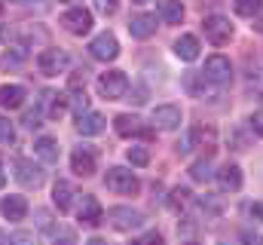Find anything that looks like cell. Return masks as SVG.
Returning <instances> with one entry per match:
<instances>
[{
    "instance_id": "6da1fadb",
    "label": "cell",
    "mask_w": 263,
    "mask_h": 245,
    "mask_svg": "<svg viewBox=\"0 0 263 245\" xmlns=\"http://www.w3.org/2000/svg\"><path fill=\"white\" fill-rule=\"evenodd\" d=\"M98 92L107 98V101H120L126 92H129V77L123 71H107L98 77Z\"/></svg>"
},
{
    "instance_id": "7a4b0ae2",
    "label": "cell",
    "mask_w": 263,
    "mask_h": 245,
    "mask_svg": "<svg viewBox=\"0 0 263 245\" xmlns=\"http://www.w3.org/2000/svg\"><path fill=\"white\" fill-rule=\"evenodd\" d=\"M202 31H205V37H208L214 46H227V43L233 40V25H230V19H223V15H208V19L202 22Z\"/></svg>"
},
{
    "instance_id": "3957f363",
    "label": "cell",
    "mask_w": 263,
    "mask_h": 245,
    "mask_svg": "<svg viewBox=\"0 0 263 245\" xmlns=\"http://www.w3.org/2000/svg\"><path fill=\"white\" fill-rule=\"evenodd\" d=\"M202 77H205L208 83H214V86H230V80H233V64H230V59H223V56H211V59H205Z\"/></svg>"
},
{
    "instance_id": "277c9868",
    "label": "cell",
    "mask_w": 263,
    "mask_h": 245,
    "mask_svg": "<svg viewBox=\"0 0 263 245\" xmlns=\"http://www.w3.org/2000/svg\"><path fill=\"white\" fill-rule=\"evenodd\" d=\"M70 169H73V175H80V178L95 175V169H98V156H95V150H92L89 144L73 147V153H70Z\"/></svg>"
},
{
    "instance_id": "5b68a950",
    "label": "cell",
    "mask_w": 263,
    "mask_h": 245,
    "mask_svg": "<svg viewBox=\"0 0 263 245\" xmlns=\"http://www.w3.org/2000/svg\"><path fill=\"white\" fill-rule=\"evenodd\" d=\"M104 184H107V190H114V193H138V178L132 175L129 169H123V166H114V169H107V175H104Z\"/></svg>"
},
{
    "instance_id": "8992f818",
    "label": "cell",
    "mask_w": 263,
    "mask_h": 245,
    "mask_svg": "<svg viewBox=\"0 0 263 245\" xmlns=\"http://www.w3.org/2000/svg\"><path fill=\"white\" fill-rule=\"evenodd\" d=\"M62 25H65L70 34L83 37V34H89V31H92V12H89V9H83V6H73V9H67L65 15H62Z\"/></svg>"
},
{
    "instance_id": "52a82bcc",
    "label": "cell",
    "mask_w": 263,
    "mask_h": 245,
    "mask_svg": "<svg viewBox=\"0 0 263 245\" xmlns=\"http://www.w3.org/2000/svg\"><path fill=\"white\" fill-rule=\"evenodd\" d=\"M107 221H110L117 230H138V227H144V215L135 212V208H126V205L110 208V212H107Z\"/></svg>"
},
{
    "instance_id": "ba28073f",
    "label": "cell",
    "mask_w": 263,
    "mask_h": 245,
    "mask_svg": "<svg viewBox=\"0 0 263 245\" xmlns=\"http://www.w3.org/2000/svg\"><path fill=\"white\" fill-rule=\"evenodd\" d=\"M89 52H92V59L98 61H114L117 56H120V43H117V37L114 34H98L92 43H89Z\"/></svg>"
},
{
    "instance_id": "9c48e42d",
    "label": "cell",
    "mask_w": 263,
    "mask_h": 245,
    "mask_svg": "<svg viewBox=\"0 0 263 245\" xmlns=\"http://www.w3.org/2000/svg\"><path fill=\"white\" fill-rule=\"evenodd\" d=\"M114 129H117V135H123V138H135V135L153 138V129L144 126V122L138 120V117H132V114H120V117L114 120Z\"/></svg>"
},
{
    "instance_id": "30bf717a",
    "label": "cell",
    "mask_w": 263,
    "mask_h": 245,
    "mask_svg": "<svg viewBox=\"0 0 263 245\" xmlns=\"http://www.w3.org/2000/svg\"><path fill=\"white\" fill-rule=\"evenodd\" d=\"M37 67H40V74L55 77V74H62L67 67V56L62 49H43V52L37 56Z\"/></svg>"
},
{
    "instance_id": "8fae6325",
    "label": "cell",
    "mask_w": 263,
    "mask_h": 245,
    "mask_svg": "<svg viewBox=\"0 0 263 245\" xmlns=\"http://www.w3.org/2000/svg\"><path fill=\"white\" fill-rule=\"evenodd\" d=\"M15 178L25 187H40L43 184V169L31 160H15Z\"/></svg>"
},
{
    "instance_id": "7c38bea8",
    "label": "cell",
    "mask_w": 263,
    "mask_h": 245,
    "mask_svg": "<svg viewBox=\"0 0 263 245\" xmlns=\"http://www.w3.org/2000/svg\"><path fill=\"white\" fill-rule=\"evenodd\" d=\"M153 126H156V129H165V132L178 129V126H181V108H175V104H159V108H153Z\"/></svg>"
},
{
    "instance_id": "4fadbf2b",
    "label": "cell",
    "mask_w": 263,
    "mask_h": 245,
    "mask_svg": "<svg viewBox=\"0 0 263 245\" xmlns=\"http://www.w3.org/2000/svg\"><path fill=\"white\" fill-rule=\"evenodd\" d=\"M40 108H43V114H46L49 120H62L65 111H67V98L65 95H59V92H43Z\"/></svg>"
},
{
    "instance_id": "5bb4252c",
    "label": "cell",
    "mask_w": 263,
    "mask_h": 245,
    "mask_svg": "<svg viewBox=\"0 0 263 245\" xmlns=\"http://www.w3.org/2000/svg\"><path fill=\"white\" fill-rule=\"evenodd\" d=\"M0 212H3L6 221H25V215H28V199H25V196H3Z\"/></svg>"
},
{
    "instance_id": "9a60e30c",
    "label": "cell",
    "mask_w": 263,
    "mask_h": 245,
    "mask_svg": "<svg viewBox=\"0 0 263 245\" xmlns=\"http://www.w3.org/2000/svg\"><path fill=\"white\" fill-rule=\"evenodd\" d=\"M77 218H80L83 224H89V227H95V224H101V205H98V199L86 193V196L80 199V208H77Z\"/></svg>"
},
{
    "instance_id": "2e32d148",
    "label": "cell",
    "mask_w": 263,
    "mask_h": 245,
    "mask_svg": "<svg viewBox=\"0 0 263 245\" xmlns=\"http://www.w3.org/2000/svg\"><path fill=\"white\" fill-rule=\"evenodd\" d=\"M25 98H28L25 86H15V83H9V86H0V108H9V111H15V108H22V104H25Z\"/></svg>"
},
{
    "instance_id": "e0dca14e",
    "label": "cell",
    "mask_w": 263,
    "mask_h": 245,
    "mask_svg": "<svg viewBox=\"0 0 263 245\" xmlns=\"http://www.w3.org/2000/svg\"><path fill=\"white\" fill-rule=\"evenodd\" d=\"M156 12H159V19L168 22V25H181V19H184L181 0H156Z\"/></svg>"
},
{
    "instance_id": "ac0fdd59",
    "label": "cell",
    "mask_w": 263,
    "mask_h": 245,
    "mask_svg": "<svg viewBox=\"0 0 263 245\" xmlns=\"http://www.w3.org/2000/svg\"><path fill=\"white\" fill-rule=\"evenodd\" d=\"M77 132H83V135H98V132H104V117L95 114V111L80 114V117H77Z\"/></svg>"
},
{
    "instance_id": "d6986e66",
    "label": "cell",
    "mask_w": 263,
    "mask_h": 245,
    "mask_svg": "<svg viewBox=\"0 0 263 245\" xmlns=\"http://www.w3.org/2000/svg\"><path fill=\"white\" fill-rule=\"evenodd\" d=\"M153 31H156V19H153V15H132V22H129V34L132 37L147 40Z\"/></svg>"
},
{
    "instance_id": "ffe728a7",
    "label": "cell",
    "mask_w": 263,
    "mask_h": 245,
    "mask_svg": "<svg viewBox=\"0 0 263 245\" xmlns=\"http://www.w3.org/2000/svg\"><path fill=\"white\" fill-rule=\"evenodd\" d=\"M175 56L181 61H196L199 59V40L193 34H184V37L175 43Z\"/></svg>"
},
{
    "instance_id": "44dd1931",
    "label": "cell",
    "mask_w": 263,
    "mask_h": 245,
    "mask_svg": "<svg viewBox=\"0 0 263 245\" xmlns=\"http://www.w3.org/2000/svg\"><path fill=\"white\" fill-rule=\"evenodd\" d=\"M187 141H190V147H214V141H217V132H214L211 126H193Z\"/></svg>"
},
{
    "instance_id": "7402d4cb",
    "label": "cell",
    "mask_w": 263,
    "mask_h": 245,
    "mask_svg": "<svg viewBox=\"0 0 263 245\" xmlns=\"http://www.w3.org/2000/svg\"><path fill=\"white\" fill-rule=\"evenodd\" d=\"M217 181H220L223 190H233V193H236V190H242V169L230 163V166H223V169L217 172Z\"/></svg>"
},
{
    "instance_id": "603a6c76",
    "label": "cell",
    "mask_w": 263,
    "mask_h": 245,
    "mask_svg": "<svg viewBox=\"0 0 263 245\" xmlns=\"http://www.w3.org/2000/svg\"><path fill=\"white\" fill-rule=\"evenodd\" d=\"M34 150H37V156L40 160H46V163H59V144L52 141V138H37V144H34Z\"/></svg>"
},
{
    "instance_id": "cb8c5ba5",
    "label": "cell",
    "mask_w": 263,
    "mask_h": 245,
    "mask_svg": "<svg viewBox=\"0 0 263 245\" xmlns=\"http://www.w3.org/2000/svg\"><path fill=\"white\" fill-rule=\"evenodd\" d=\"M52 199H55L59 212H67V208L73 205V187H70L67 181H59L55 184V190H52Z\"/></svg>"
},
{
    "instance_id": "d4e9b609",
    "label": "cell",
    "mask_w": 263,
    "mask_h": 245,
    "mask_svg": "<svg viewBox=\"0 0 263 245\" xmlns=\"http://www.w3.org/2000/svg\"><path fill=\"white\" fill-rule=\"evenodd\" d=\"M190 199H193V193H190L187 187H178V190H172V196H168V208H172L175 215H181V212L190 205Z\"/></svg>"
},
{
    "instance_id": "484cf974",
    "label": "cell",
    "mask_w": 263,
    "mask_h": 245,
    "mask_svg": "<svg viewBox=\"0 0 263 245\" xmlns=\"http://www.w3.org/2000/svg\"><path fill=\"white\" fill-rule=\"evenodd\" d=\"M233 9H236V15H242V19H254L263 9V0H233Z\"/></svg>"
},
{
    "instance_id": "4316f807",
    "label": "cell",
    "mask_w": 263,
    "mask_h": 245,
    "mask_svg": "<svg viewBox=\"0 0 263 245\" xmlns=\"http://www.w3.org/2000/svg\"><path fill=\"white\" fill-rule=\"evenodd\" d=\"M190 178H193V181H199V184L211 181V178H214L211 163H208V160H199V163H193V166H190Z\"/></svg>"
},
{
    "instance_id": "83f0119b",
    "label": "cell",
    "mask_w": 263,
    "mask_h": 245,
    "mask_svg": "<svg viewBox=\"0 0 263 245\" xmlns=\"http://www.w3.org/2000/svg\"><path fill=\"white\" fill-rule=\"evenodd\" d=\"M126 156H129L132 166H147V163H150V150H147V147H129Z\"/></svg>"
},
{
    "instance_id": "f1b7e54d",
    "label": "cell",
    "mask_w": 263,
    "mask_h": 245,
    "mask_svg": "<svg viewBox=\"0 0 263 245\" xmlns=\"http://www.w3.org/2000/svg\"><path fill=\"white\" fill-rule=\"evenodd\" d=\"M15 141V129L6 117H0V144H12Z\"/></svg>"
},
{
    "instance_id": "f546056e",
    "label": "cell",
    "mask_w": 263,
    "mask_h": 245,
    "mask_svg": "<svg viewBox=\"0 0 263 245\" xmlns=\"http://www.w3.org/2000/svg\"><path fill=\"white\" fill-rule=\"evenodd\" d=\"M67 86H70V92H83L86 89V71H73L70 80H67Z\"/></svg>"
},
{
    "instance_id": "4dcf8cb0",
    "label": "cell",
    "mask_w": 263,
    "mask_h": 245,
    "mask_svg": "<svg viewBox=\"0 0 263 245\" xmlns=\"http://www.w3.org/2000/svg\"><path fill=\"white\" fill-rule=\"evenodd\" d=\"M22 61H25V52H22V49H15V52H6V56H3V61H0V64H3L6 71H9V67H18Z\"/></svg>"
},
{
    "instance_id": "1f68e13d",
    "label": "cell",
    "mask_w": 263,
    "mask_h": 245,
    "mask_svg": "<svg viewBox=\"0 0 263 245\" xmlns=\"http://www.w3.org/2000/svg\"><path fill=\"white\" fill-rule=\"evenodd\" d=\"M95 6H98V12H104V15H114L117 6H120V0H95Z\"/></svg>"
},
{
    "instance_id": "d6a6232c",
    "label": "cell",
    "mask_w": 263,
    "mask_h": 245,
    "mask_svg": "<svg viewBox=\"0 0 263 245\" xmlns=\"http://www.w3.org/2000/svg\"><path fill=\"white\" fill-rule=\"evenodd\" d=\"M245 215H248V218H254V224H257V221L263 218V205H260V202H248V205H245Z\"/></svg>"
},
{
    "instance_id": "836d02e7",
    "label": "cell",
    "mask_w": 263,
    "mask_h": 245,
    "mask_svg": "<svg viewBox=\"0 0 263 245\" xmlns=\"http://www.w3.org/2000/svg\"><path fill=\"white\" fill-rule=\"evenodd\" d=\"M251 129H254V135L263 138V111H254L251 114Z\"/></svg>"
},
{
    "instance_id": "e575fe53",
    "label": "cell",
    "mask_w": 263,
    "mask_h": 245,
    "mask_svg": "<svg viewBox=\"0 0 263 245\" xmlns=\"http://www.w3.org/2000/svg\"><path fill=\"white\" fill-rule=\"evenodd\" d=\"M25 126H28V129H37V126H40V114H37V111L25 114Z\"/></svg>"
},
{
    "instance_id": "d590c367",
    "label": "cell",
    "mask_w": 263,
    "mask_h": 245,
    "mask_svg": "<svg viewBox=\"0 0 263 245\" xmlns=\"http://www.w3.org/2000/svg\"><path fill=\"white\" fill-rule=\"evenodd\" d=\"M3 184H6V175H3V166H0V187H3Z\"/></svg>"
},
{
    "instance_id": "8d00e7d4",
    "label": "cell",
    "mask_w": 263,
    "mask_h": 245,
    "mask_svg": "<svg viewBox=\"0 0 263 245\" xmlns=\"http://www.w3.org/2000/svg\"><path fill=\"white\" fill-rule=\"evenodd\" d=\"M12 3H40V0H12Z\"/></svg>"
},
{
    "instance_id": "74e56055",
    "label": "cell",
    "mask_w": 263,
    "mask_h": 245,
    "mask_svg": "<svg viewBox=\"0 0 263 245\" xmlns=\"http://www.w3.org/2000/svg\"><path fill=\"white\" fill-rule=\"evenodd\" d=\"M132 3H138V6H141V3H150V0H132Z\"/></svg>"
},
{
    "instance_id": "f35d334b",
    "label": "cell",
    "mask_w": 263,
    "mask_h": 245,
    "mask_svg": "<svg viewBox=\"0 0 263 245\" xmlns=\"http://www.w3.org/2000/svg\"><path fill=\"white\" fill-rule=\"evenodd\" d=\"M0 15H3V3H0Z\"/></svg>"
},
{
    "instance_id": "ab89813d",
    "label": "cell",
    "mask_w": 263,
    "mask_h": 245,
    "mask_svg": "<svg viewBox=\"0 0 263 245\" xmlns=\"http://www.w3.org/2000/svg\"><path fill=\"white\" fill-rule=\"evenodd\" d=\"M67 3H73V0H67Z\"/></svg>"
}]
</instances>
